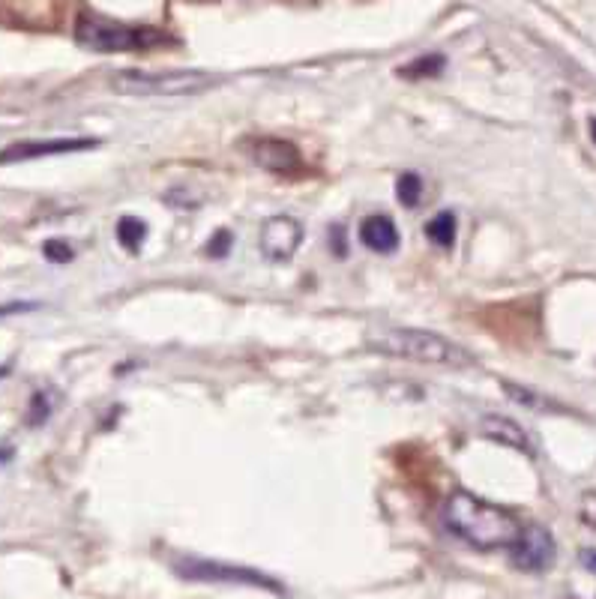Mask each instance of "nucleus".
I'll return each instance as SVG.
<instances>
[{
    "label": "nucleus",
    "instance_id": "1",
    "mask_svg": "<svg viewBox=\"0 0 596 599\" xmlns=\"http://www.w3.org/2000/svg\"><path fill=\"white\" fill-rule=\"evenodd\" d=\"M444 525L450 534H456L459 540H465L468 546L480 552L510 549L522 534V522L510 510L495 507L477 498L474 492H462V489L447 498Z\"/></svg>",
    "mask_w": 596,
    "mask_h": 599
},
{
    "label": "nucleus",
    "instance_id": "2",
    "mask_svg": "<svg viewBox=\"0 0 596 599\" xmlns=\"http://www.w3.org/2000/svg\"><path fill=\"white\" fill-rule=\"evenodd\" d=\"M366 345L378 354L414 360L426 366H447V369H465L474 363V357L450 342L447 336H438L432 330L420 327H402V324H375L366 333Z\"/></svg>",
    "mask_w": 596,
    "mask_h": 599
},
{
    "label": "nucleus",
    "instance_id": "3",
    "mask_svg": "<svg viewBox=\"0 0 596 599\" xmlns=\"http://www.w3.org/2000/svg\"><path fill=\"white\" fill-rule=\"evenodd\" d=\"M219 78L201 69H165V72H144V69H123L108 78L111 90L126 96H192L213 87Z\"/></svg>",
    "mask_w": 596,
    "mask_h": 599
},
{
    "label": "nucleus",
    "instance_id": "4",
    "mask_svg": "<svg viewBox=\"0 0 596 599\" xmlns=\"http://www.w3.org/2000/svg\"><path fill=\"white\" fill-rule=\"evenodd\" d=\"M75 39L90 51L117 54V51H135V48L156 45L162 39V33H156L150 27L120 24V21L102 18V15H81L78 27H75Z\"/></svg>",
    "mask_w": 596,
    "mask_h": 599
},
{
    "label": "nucleus",
    "instance_id": "5",
    "mask_svg": "<svg viewBox=\"0 0 596 599\" xmlns=\"http://www.w3.org/2000/svg\"><path fill=\"white\" fill-rule=\"evenodd\" d=\"M246 153L258 168H264L276 177H300L303 174V153L297 150V144H291L285 138H270V135L249 138Z\"/></svg>",
    "mask_w": 596,
    "mask_h": 599
},
{
    "label": "nucleus",
    "instance_id": "6",
    "mask_svg": "<svg viewBox=\"0 0 596 599\" xmlns=\"http://www.w3.org/2000/svg\"><path fill=\"white\" fill-rule=\"evenodd\" d=\"M558 558L555 537L543 525H528L522 528L519 540L510 546V561L522 573H546Z\"/></svg>",
    "mask_w": 596,
    "mask_h": 599
},
{
    "label": "nucleus",
    "instance_id": "7",
    "mask_svg": "<svg viewBox=\"0 0 596 599\" xmlns=\"http://www.w3.org/2000/svg\"><path fill=\"white\" fill-rule=\"evenodd\" d=\"M177 573L183 579H195V582H231V585H261L267 591H279V585L255 570L246 567H231V564H219V561H180Z\"/></svg>",
    "mask_w": 596,
    "mask_h": 599
},
{
    "label": "nucleus",
    "instance_id": "8",
    "mask_svg": "<svg viewBox=\"0 0 596 599\" xmlns=\"http://www.w3.org/2000/svg\"><path fill=\"white\" fill-rule=\"evenodd\" d=\"M303 243V225L291 216H270L261 225L258 246L267 261H291Z\"/></svg>",
    "mask_w": 596,
    "mask_h": 599
},
{
    "label": "nucleus",
    "instance_id": "9",
    "mask_svg": "<svg viewBox=\"0 0 596 599\" xmlns=\"http://www.w3.org/2000/svg\"><path fill=\"white\" fill-rule=\"evenodd\" d=\"M99 141L96 138H51V141H18L6 150H0V165L9 162H27L39 156H63V153H78V150H93Z\"/></svg>",
    "mask_w": 596,
    "mask_h": 599
},
{
    "label": "nucleus",
    "instance_id": "10",
    "mask_svg": "<svg viewBox=\"0 0 596 599\" xmlns=\"http://www.w3.org/2000/svg\"><path fill=\"white\" fill-rule=\"evenodd\" d=\"M360 243L369 249V252H378V255H393L399 249V228L390 216L384 213H375V216H366L363 225H360Z\"/></svg>",
    "mask_w": 596,
    "mask_h": 599
},
{
    "label": "nucleus",
    "instance_id": "11",
    "mask_svg": "<svg viewBox=\"0 0 596 599\" xmlns=\"http://www.w3.org/2000/svg\"><path fill=\"white\" fill-rule=\"evenodd\" d=\"M480 432H483V438H489V441H495V444H504V447H513V450H519V453L534 456L531 435H528L516 420H510V417L489 414V417H483Z\"/></svg>",
    "mask_w": 596,
    "mask_h": 599
},
{
    "label": "nucleus",
    "instance_id": "12",
    "mask_svg": "<svg viewBox=\"0 0 596 599\" xmlns=\"http://www.w3.org/2000/svg\"><path fill=\"white\" fill-rule=\"evenodd\" d=\"M456 231H459V222L450 210H441L429 219L426 225V237L438 246V249H453L456 243Z\"/></svg>",
    "mask_w": 596,
    "mask_h": 599
},
{
    "label": "nucleus",
    "instance_id": "13",
    "mask_svg": "<svg viewBox=\"0 0 596 599\" xmlns=\"http://www.w3.org/2000/svg\"><path fill=\"white\" fill-rule=\"evenodd\" d=\"M147 240V222L138 219V216H123L117 222V243L126 249V252H138Z\"/></svg>",
    "mask_w": 596,
    "mask_h": 599
},
{
    "label": "nucleus",
    "instance_id": "14",
    "mask_svg": "<svg viewBox=\"0 0 596 599\" xmlns=\"http://www.w3.org/2000/svg\"><path fill=\"white\" fill-rule=\"evenodd\" d=\"M444 66H447V57H444V54H426V57H417V60H411L408 66H402L399 75H402V78H435Z\"/></svg>",
    "mask_w": 596,
    "mask_h": 599
},
{
    "label": "nucleus",
    "instance_id": "15",
    "mask_svg": "<svg viewBox=\"0 0 596 599\" xmlns=\"http://www.w3.org/2000/svg\"><path fill=\"white\" fill-rule=\"evenodd\" d=\"M396 198H399V204H405L408 210L417 207L420 198H423V177L414 174V171L399 174V180H396Z\"/></svg>",
    "mask_w": 596,
    "mask_h": 599
},
{
    "label": "nucleus",
    "instance_id": "16",
    "mask_svg": "<svg viewBox=\"0 0 596 599\" xmlns=\"http://www.w3.org/2000/svg\"><path fill=\"white\" fill-rule=\"evenodd\" d=\"M231 246H234V234H231L228 228H219V231L204 243V255H210V258H225V255L231 252Z\"/></svg>",
    "mask_w": 596,
    "mask_h": 599
},
{
    "label": "nucleus",
    "instance_id": "17",
    "mask_svg": "<svg viewBox=\"0 0 596 599\" xmlns=\"http://www.w3.org/2000/svg\"><path fill=\"white\" fill-rule=\"evenodd\" d=\"M42 255H45L51 264H66V261L75 258V252H72V246H69L66 240H45Z\"/></svg>",
    "mask_w": 596,
    "mask_h": 599
},
{
    "label": "nucleus",
    "instance_id": "18",
    "mask_svg": "<svg viewBox=\"0 0 596 599\" xmlns=\"http://www.w3.org/2000/svg\"><path fill=\"white\" fill-rule=\"evenodd\" d=\"M45 417H48V402H45V396H42V393H36V396H33V411L27 414V423H33V426H36V423H42Z\"/></svg>",
    "mask_w": 596,
    "mask_h": 599
},
{
    "label": "nucleus",
    "instance_id": "19",
    "mask_svg": "<svg viewBox=\"0 0 596 599\" xmlns=\"http://www.w3.org/2000/svg\"><path fill=\"white\" fill-rule=\"evenodd\" d=\"M582 519H585L591 528H596V492L585 495V504H582Z\"/></svg>",
    "mask_w": 596,
    "mask_h": 599
},
{
    "label": "nucleus",
    "instance_id": "20",
    "mask_svg": "<svg viewBox=\"0 0 596 599\" xmlns=\"http://www.w3.org/2000/svg\"><path fill=\"white\" fill-rule=\"evenodd\" d=\"M582 564H585L591 573H596V549H591V552H582Z\"/></svg>",
    "mask_w": 596,
    "mask_h": 599
},
{
    "label": "nucleus",
    "instance_id": "21",
    "mask_svg": "<svg viewBox=\"0 0 596 599\" xmlns=\"http://www.w3.org/2000/svg\"><path fill=\"white\" fill-rule=\"evenodd\" d=\"M333 246H336V255L342 258V255H345V246H342V228H333Z\"/></svg>",
    "mask_w": 596,
    "mask_h": 599
},
{
    "label": "nucleus",
    "instance_id": "22",
    "mask_svg": "<svg viewBox=\"0 0 596 599\" xmlns=\"http://www.w3.org/2000/svg\"><path fill=\"white\" fill-rule=\"evenodd\" d=\"M591 135H594V141H596V120L591 123Z\"/></svg>",
    "mask_w": 596,
    "mask_h": 599
}]
</instances>
